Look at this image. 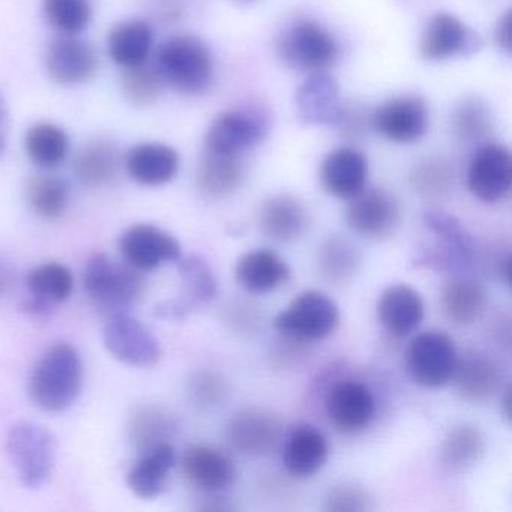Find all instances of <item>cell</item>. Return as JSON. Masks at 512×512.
Returning <instances> with one entry per match:
<instances>
[{
	"label": "cell",
	"mask_w": 512,
	"mask_h": 512,
	"mask_svg": "<svg viewBox=\"0 0 512 512\" xmlns=\"http://www.w3.org/2000/svg\"><path fill=\"white\" fill-rule=\"evenodd\" d=\"M83 382L79 352L71 344L49 347L32 371L29 392L35 406L46 412H62L76 403Z\"/></svg>",
	"instance_id": "6da1fadb"
},
{
	"label": "cell",
	"mask_w": 512,
	"mask_h": 512,
	"mask_svg": "<svg viewBox=\"0 0 512 512\" xmlns=\"http://www.w3.org/2000/svg\"><path fill=\"white\" fill-rule=\"evenodd\" d=\"M164 86L182 95H200L214 76V61L206 44L191 35H176L158 47L154 62Z\"/></svg>",
	"instance_id": "7a4b0ae2"
},
{
	"label": "cell",
	"mask_w": 512,
	"mask_h": 512,
	"mask_svg": "<svg viewBox=\"0 0 512 512\" xmlns=\"http://www.w3.org/2000/svg\"><path fill=\"white\" fill-rule=\"evenodd\" d=\"M83 284L91 304L107 316L128 313L145 289L140 271L104 253L94 254L88 260Z\"/></svg>",
	"instance_id": "3957f363"
},
{
	"label": "cell",
	"mask_w": 512,
	"mask_h": 512,
	"mask_svg": "<svg viewBox=\"0 0 512 512\" xmlns=\"http://www.w3.org/2000/svg\"><path fill=\"white\" fill-rule=\"evenodd\" d=\"M7 454L17 478L29 490L44 487L52 478L56 463L53 434L35 422H17L7 436Z\"/></svg>",
	"instance_id": "277c9868"
},
{
	"label": "cell",
	"mask_w": 512,
	"mask_h": 512,
	"mask_svg": "<svg viewBox=\"0 0 512 512\" xmlns=\"http://www.w3.org/2000/svg\"><path fill=\"white\" fill-rule=\"evenodd\" d=\"M338 44L319 23L296 22L278 41V56L284 65L301 73H328L338 61Z\"/></svg>",
	"instance_id": "5b68a950"
},
{
	"label": "cell",
	"mask_w": 512,
	"mask_h": 512,
	"mask_svg": "<svg viewBox=\"0 0 512 512\" xmlns=\"http://www.w3.org/2000/svg\"><path fill=\"white\" fill-rule=\"evenodd\" d=\"M340 323L337 304L319 290L299 293L292 304L277 314L274 326L280 334L298 341H317L329 337Z\"/></svg>",
	"instance_id": "8992f818"
},
{
	"label": "cell",
	"mask_w": 512,
	"mask_h": 512,
	"mask_svg": "<svg viewBox=\"0 0 512 512\" xmlns=\"http://www.w3.org/2000/svg\"><path fill=\"white\" fill-rule=\"evenodd\" d=\"M457 361L454 341L445 332H422L407 349V373L425 388H439L451 382Z\"/></svg>",
	"instance_id": "52a82bcc"
},
{
	"label": "cell",
	"mask_w": 512,
	"mask_h": 512,
	"mask_svg": "<svg viewBox=\"0 0 512 512\" xmlns=\"http://www.w3.org/2000/svg\"><path fill=\"white\" fill-rule=\"evenodd\" d=\"M103 341L113 358L130 367H152L163 356L157 337L128 313L109 316L103 329Z\"/></svg>",
	"instance_id": "ba28073f"
},
{
	"label": "cell",
	"mask_w": 512,
	"mask_h": 512,
	"mask_svg": "<svg viewBox=\"0 0 512 512\" xmlns=\"http://www.w3.org/2000/svg\"><path fill=\"white\" fill-rule=\"evenodd\" d=\"M118 247L125 262L140 272L155 271L167 263L181 260L178 239L152 224L128 227L119 238Z\"/></svg>",
	"instance_id": "9c48e42d"
},
{
	"label": "cell",
	"mask_w": 512,
	"mask_h": 512,
	"mask_svg": "<svg viewBox=\"0 0 512 512\" xmlns=\"http://www.w3.org/2000/svg\"><path fill=\"white\" fill-rule=\"evenodd\" d=\"M467 185L476 199L499 202L511 191L512 160L505 146L488 143L473 155L467 170Z\"/></svg>",
	"instance_id": "30bf717a"
},
{
	"label": "cell",
	"mask_w": 512,
	"mask_h": 512,
	"mask_svg": "<svg viewBox=\"0 0 512 512\" xmlns=\"http://www.w3.org/2000/svg\"><path fill=\"white\" fill-rule=\"evenodd\" d=\"M371 124L389 142L413 143L427 133L430 112L421 98H392L374 110Z\"/></svg>",
	"instance_id": "8fae6325"
},
{
	"label": "cell",
	"mask_w": 512,
	"mask_h": 512,
	"mask_svg": "<svg viewBox=\"0 0 512 512\" xmlns=\"http://www.w3.org/2000/svg\"><path fill=\"white\" fill-rule=\"evenodd\" d=\"M181 293L179 298L158 305L161 319L181 320L202 305L209 304L217 295V281L208 263L199 256H190L179 263Z\"/></svg>",
	"instance_id": "7c38bea8"
},
{
	"label": "cell",
	"mask_w": 512,
	"mask_h": 512,
	"mask_svg": "<svg viewBox=\"0 0 512 512\" xmlns=\"http://www.w3.org/2000/svg\"><path fill=\"white\" fill-rule=\"evenodd\" d=\"M268 133L265 119L253 112L232 110L218 116L206 131L205 149L212 154L241 155L262 142Z\"/></svg>",
	"instance_id": "4fadbf2b"
},
{
	"label": "cell",
	"mask_w": 512,
	"mask_h": 512,
	"mask_svg": "<svg viewBox=\"0 0 512 512\" xmlns=\"http://www.w3.org/2000/svg\"><path fill=\"white\" fill-rule=\"evenodd\" d=\"M481 40L460 19L448 13L431 17L422 32L419 52L427 61H446L478 52Z\"/></svg>",
	"instance_id": "5bb4252c"
},
{
	"label": "cell",
	"mask_w": 512,
	"mask_h": 512,
	"mask_svg": "<svg viewBox=\"0 0 512 512\" xmlns=\"http://www.w3.org/2000/svg\"><path fill=\"white\" fill-rule=\"evenodd\" d=\"M350 229L362 236L382 238L391 235L400 221L397 202L388 191L380 188L362 190L350 199L346 212Z\"/></svg>",
	"instance_id": "9a60e30c"
},
{
	"label": "cell",
	"mask_w": 512,
	"mask_h": 512,
	"mask_svg": "<svg viewBox=\"0 0 512 512\" xmlns=\"http://www.w3.org/2000/svg\"><path fill=\"white\" fill-rule=\"evenodd\" d=\"M281 437V422L274 413L259 407L235 413L229 427L227 440L236 451L245 455L269 454Z\"/></svg>",
	"instance_id": "2e32d148"
},
{
	"label": "cell",
	"mask_w": 512,
	"mask_h": 512,
	"mask_svg": "<svg viewBox=\"0 0 512 512\" xmlns=\"http://www.w3.org/2000/svg\"><path fill=\"white\" fill-rule=\"evenodd\" d=\"M296 112L307 125H337L343 115L340 88L328 73L310 74L295 95Z\"/></svg>",
	"instance_id": "e0dca14e"
},
{
	"label": "cell",
	"mask_w": 512,
	"mask_h": 512,
	"mask_svg": "<svg viewBox=\"0 0 512 512\" xmlns=\"http://www.w3.org/2000/svg\"><path fill=\"white\" fill-rule=\"evenodd\" d=\"M97 55L91 44L73 35H64L50 43L46 67L50 77L59 85H82L97 71Z\"/></svg>",
	"instance_id": "ac0fdd59"
},
{
	"label": "cell",
	"mask_w": 512,
	"mask_h": 512,
	"mask_svg": "<svg viewBox=\"0 0 512 512\" xmlns=\"http://www.w3.org/2000/svg\"><path fill=\"white\" fill-rule=\"evenodd\" d=\"M325 407L335 427L343 431H358L370 424L376 412V401L364 383L344 380L329 389Z\"/></svg>",
	"instance_id": "d6986e66"
},
{
	"label": "cell",
	"mask_w": 512,
	"mask_h": 512,
	"mask_svg": "<svg viewBox=\"0 0 512 512\" xmlns=\"http://www.w3.org/2000/svg\"><path fill=\"white\" fill-rule=\"evenodd\" d=\"M367 178V158L358 149H335L326 155L320 167L323 188L338 199H353L364 190Z\"/></svg>",
	"instance_id": "ffe728a7"
},
{
	"label": "cell",
	"mask_w": 512,
	"mask_h": 512,
	"mask_svg": "<svg viewBox=\"0 0 512 512\" xmlns=\"http://www.w3.org/2000/svg\"><path fill=\"white\" fill-rule=\"evenodd\" d=\"M424 316V299L407 284L388 287L377 302V319L394 337L403 338L412 334L419 328Z\"/></svg>",
	"instance_id": "44dd1931"
},
{
	"label": "cell",
	"mask_w": 512,
	"mask_h": 512,
	"mask_svg": "<svg viewBox=\"0 0 512 512\" xmlns=\"http://www.w3.org/2000/svg\"><path fill=\"white\" fill-rule=\"evenodd\" d=\"M175 464L176 451L172 443H158L145 449L128 470V488L140 499L151 500L161 496Z\"/></svg>",
	"instance_id": "7402d4cb"
},
{
	"label": "cell",
	"mask_w": 512,
	"mask_h": 512,
	"mask_svg": "<svg viewBox=\"0 0 512 512\" xmlns=\"http://www.w3.org/2000/svg\"><path fill=\"white\" fill-rule=\"evenodd\" d=\"M424 223L437 238L436 248L430 254H424L422 260L433 268L466 265L472 259V244L461 224L451 215L442 211H428Z\"/></svg>",
	"instance_id": "603a6c76"
},
{
	"label": "cell",
	"mask_w": 512,
	"mask_h": 512,
	"mask_svg": "<svg viewBox=\"0 0 512 512\" xmlns=\"http://www.w3.org/2000/svg\"><path fill=\"white\" fill-rule=\"evenodd\" d=\"M329 443L325 434L311 424L296 425L284 445L283 463L296 478H310L325 466Z\"/></svg>",
	"instance_id": "cb8c5ba5"
},
{
	"label": "cell",
	"mask_w": 512,
	"mask_h": 512,
	"mask_svg": "<svg viewBox=\"0 0 512 512\" xmlns=\"http://www.w3.org/2000/svg\"><path fill=\"white\" fill-rule=\"evenodd\" d=\"M26 284L32 296L26 302V311L35 316H43L56 305L70 299L74 290V277L67 266L49 262L32 269Z\"/></svg>",
	"instance_id": "d4e9b609"
},
{
	"label": "cell",
	"mask_w": 512,
	"mask_h": 512,
	"mask_svg": "<svg viewBox=\"0 0 512 512\" xmlns=\"http://www.w3.org/2000/svg\"><path fill=\"white\" fill-rule=\"evenodd\" d=\"M182 472L191 484L203 491L226 490L235 481L233 461L217 448L196 445L187 449L182 458Z\"/></svg>",
	"instance_id": "484cf974"
},
{
	"label": "cell",
	"mask_w": 512,
	"mask_h": 512,
	"mask_svg": "<svg viewBox=\"0 0 512 512\" xmlns=\"http://www.w3.org/2000/svg\"><path fill=\"white\" fill-rule=\"evenodd\" d=\"M259 223L262 232L272 241L293 244L307 232V209L290 194H277L263 203Z\"/></svg>",
	"instance_id": "4316f807"
},
{
	"label": "cell",
	"mask_w": 512,
	"mask_h": 512,
	"mask_svg": "<svg viewBox=\"0 0 512 512\" xmlns=\"http://www.w3.org/2000/svg\"><path fill=\"white\" fill-rule=\"evenodd\" d=\"M128 175L145 187L169 184L179 170V155L163 143H143L128 152L125 158Z\"/></svg>",
	"instance_id": "83f0119b"
},
{
	"label": "cell",
	"mask_w": 512,
	"mask_h": 512,
	"mask_svg": "<svg viewBox=\"0 0 512 512\" xmlns=\"http://www.w3.org/2000/svg\"><path fill=\"white\" fill-rule=\"evenodd\" d=\"M235 277L247 292L269 293L289 280L290 269L274 251L253 250L238 260Z\"/></svg>",
	"instance_id": "f1b7e54d"
},
{
	"label": "cell",
	"mask_w": 512,
	"mask_h": 512,
	"mask_svg": "<svg viewBox=\"0 0 512 512\" xmlns=\"http://www.w3.org/2000/svg\"><path fill=\"white\" fill-rule=\"evenodd\" d=\"M452 380L461 397L470 401H482L496 394L502 373L493 359L481 353H472L463 361H457Z\"/></svg>",
	"instance_id": "f546056e"
},
{
	"label": "cell",
	"mask_w": 512,
	"mask_h": 512,
	"mask_svg": "<svg viewBox=\"0 0 512 512\" xmlns=\"http://www.w3.org/2000/svg\"><path fill=\"white\" fill-rule=\"evenodd\" d=\"M74 173L88 187H103L118 175L121 167V152L118 146L107 139H95L80 149L74 158Z\"/></svg>",
	"instance_id": "4dcf8cb0"
},
{
	"label": "cell",
	"mask_w": 512,
	"mask_h": 512,
	"mask_svg": "<svg viewBox=\"0 0 512 512\" xmlns=\"http://www.w3.org/2000/svg\"><path fill=\"white\" fill-rule=\"evenodd\" d=\"M245 181V166L241 155L206 152L197 170L200 190L215 199L236 193Z\"/></svg>",
	"instance_id": "1f68e13d"
},
{
	"label": "cell",
	"mask_w": 512,
	"mask_h": 512,
	"mask_svg": "<svg viewBox=\"0 0 512 512\" xmlns=\"http://www.w3.org/2000/svg\"><path fill=\"white\" fill-rule=\"evenodd\" d=\"M154 44V32L148 23L133 20L116 26L109 35V55L121 68L148 62Z\"/></svg>",
	"instance_id": "d6a6232c"
},
{
	"label": "cell",
	"mask_w": 512,
	"mask_h": 512,
	"mask_svg": "<svg viewBox=\"0 0 512 512\" xmlns=\"http://www.w3.org/2000/svg\"><path fill=\"white\" fill-rule=\"evenodd\" d=\"M485 292L481 284L469 278H457L442 292L443 313L449 322L467 326L475 323L485 310Z\"/></svg>",
	"instance_id": "836d02e7"
},
{
	"label": "cell",
	"mask_w": 512,
	"mask_h": 512,
	"mask_svg": "<svg viewBox=\"0 0 512 512\" xmlns=\"http://www.w3.org/2000/svg\"><path fill=\"white\" fill-rule=\"evenodd\" d=\"M29 160L41 169H53L64 163L70 152V139L62 128L47 122L29 128L25 137Z\"/></svg>",
	"instance_id": "e575fe53"
},
{
	"label": "cell",
	"mask_w": 512,
	"mask_h": 512,
	"mask_svg": "<svg viewBox=\"0 0 512 512\" xmlns=\"http://www.w3.org/2000/svg\"><path fill=\"white\" fill-rule=\"evenodd\" d=\"M26 199L38 217L56 220L67 211L70 190L67 182L59 176L38 173L32 176L26 185Z\"/></svg>",
	"instance_id": "d590c367"
},
{
	"label": "cell",
	"mask_w": 512,
	"mask_h": 512,
	"mask_svg": "<svg viewBox=\"0 0 512 512\" xmlns=\"http://www.w3.org/2000/svg\"><path fill=\"white\" fill-rule=\"evenodd\" d=\"M485 443L476 428H455L446 436L442 446V460L449 469L464 470L481 460L484 455Z\"/></svg>",
	"instance_id": "8d00e7d4"
},
{
	"label": "cell",
	"mask_w": 512,
	"mask_h": 512,
	"mask_svg": "<svg viewBox=\"0 0 512 512\" xmlns=\"http://www.w3.org/2000/svg\"><path fill=\"white\" fill-rule=\"evenodd\" d=\"M173 430H175V422L170 415L155 407L139 409L131 418V439L140 452L158 443L169 442Z\"/></svg>",
	"instance_id": "74e56055"
},
{
	"label": "cell",
	"mask_w": 512,
	"mask_h": 512,
	"mask_svg": "<svg viewBox=\"0 0 512 512\" xmlns=\"http://www.w3.org/2000/svg\"><path fill=\"white\" fill-rule=\"evenodd\" d=\"M122 70V94L131 104L137 107L151 106L161 97L164 83L154 65L145 62L137 67Z\"/></svg>",
	"instance_id": "f35d334b"
},
{
	"label": "cell",
	"mask_w": 512,
	"mask_h": 512,
	"mask_svg": "<svg viewBox=\"0 0 512 512\" xmlns=\"http://www.w3.org/2000/svg\"><path fill=\"white\" fill-rule=\"evenodd\" d=\"M454 184V170L442 158L419 161L410 172V185L422 197L445 196Z\"/></svg>",
	"instance_id": "ab89813d"
},
{
	"label": "cell",
	"mask_w": 512,
	"mask_h": 512,
	"mask_svg": "<svg viewBox=\"0 0 512 512\" xmlns=\"http://www.w3.org/2000/svg\"><path fill=\"white\" fill-rule=\"evenodd\" d=\"M455 136L464 142L482 140L491 131V113L481 98H466L452 115Z\"/></svg>",
	"instance_id": "60d3db41"
},
{
	"label": "cell",
	"mask_w": 512,
	"mask_h": 512,
	"mask_svg": "<svg viewBox=\"0 0 512 512\" xmlns=\"http://www.w3.org/2000/svg\"><path fill=\"white\" fill-rule=\"evenodd\" d=\"M44 13L50 25L65 35L85 31L92 17L89 0H44Z\"/></svg>",
	"instance_id": "b9f144b4"
},
{
	"label": "cell",
	"mask_w": 512,
	"mask_h": 512,
	"mask_svg": "<svg viewBox=\"0 0 512 512\" xmlns=\"http://www.w3.org/2000/svg\"><path fill=\"white\" fill-rule=\"evenodd\" d=\"M358 254L352 245L340 238H331L319 253V268L329 281H346L358 269Z\"/></svg>",
	"instance_id": "7bdbcfd3"
},
{
	"label": "cell",
	"mask_w": 512,
	"mask_h": 512,
	"mask_svg": "<svg viewBox=\"0 0 512 512\" xmlns=\"http://www.w3.org/2000/svg\"><path fill=\"white\" fill-rule=\"evenodd\" d=\"M188 392L197 406H220L229 395V383L214 371H199L190 380Z\"/></svg>",
	"instance_id": "ee69618b"
},
{
	"label": "cell",
	"mask_w": 512,
	"mask_h": 512,
	"mask_svg": "<svg viewBox=\"0 0 512 512\" xmlns=\"http://www.w3.org/2000/svg\"><path fill=\"white\" fill-rule=\"evenodd\" d=\"M325 509L331 512L373 511L374 499L364 488L340 485L329 491L325 499Z\"/></svg>",
	"instance_id": "f6af8a7d"
},
{
	"label": "cell",
	"mask_w": 512,
	"mask_h": 512,
	"mask_svg": "<svg viewBox=\"0 0 512 512\" xmlns=\"http://www.w3.org/2000/svg\"><path fill=\"white\" fill-rule=\"evenodd\" d=\"M511 26H512V13L511 10L503 13L497 22L496 31H494V38H496L497 46L500 50L511 55Z\"/></svg>",
	"instance_id": "bcb514c9"
},
{
	"label": "cell",
	"mask_w": 512,
	"mask_h": 512,
	"mask_svg": "<svg viewBox=\"0 0 512 512\" xmlns=\"http://www.w3.org/2000/svg\"><path fill=\"white\" fill-rule=\"evenodd\" d=\"M8 131H10V113H8L7 101L0 94V154L7 146Z\"/></svg>",
	"instance_id": "7dc6e473"
}]
</instances>
